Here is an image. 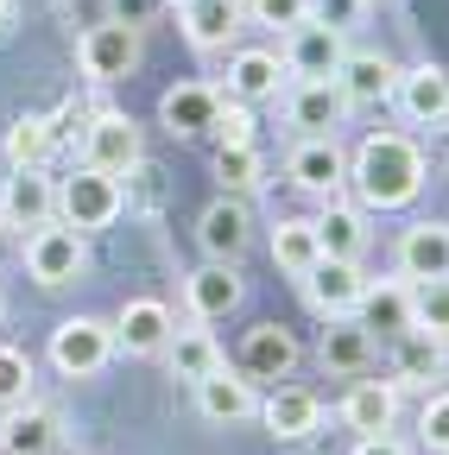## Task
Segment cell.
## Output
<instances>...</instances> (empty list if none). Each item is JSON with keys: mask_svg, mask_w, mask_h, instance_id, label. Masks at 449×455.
<instances>
[{"mask_svg": "<svg viewBox=\"0 0 449 455\" xmlns=\"http://www.w3.org/2000/svg\"><path fill=\"white\" fill-rule=\"evenodd\" d=\"M349 184L361 209H405L424 190V152L405 133H367L349 152Z\"/></svg>", "mask_w": 449, "mask_h": 455, "instance_id": "6da1fadb", "label": "cell"}, {"mask_svg": "<svg viewBox=\"0 0 449 455\" xmlns=\"http://www.w3.org/2000/svg\"><path fill=\"white\" fill-rule=\"evenodd\" d=\"M121 209H127L121 178H108V171H95V164H76L70 178L58 184V215H64V228H76V235L115 228V215H121Z\"/></svg>", "mask_w": 449, "mask_h": 455, "instance_id": "7a4b0ae2", "label": "cell"}, {"mask_svg": "<svg viewBox=\"0 0 449 455\" xmlns=\"http://www.w3.org/2000/svg\"><path fill=\"white\" fill-rule=\"evenodd\" d=\"M140 51H146L140 26H127V20H101V26H89V32L76 38V70H83L89 83H121V76L140 70Z\"/></svg>", "mask_w": 449, "mask_h": 455, "instance_id": "3957f363", "label": "cell"}, {"mask_svg": "<svg viewBox=\"0 0 449 455\" xmlns=\"http://www.w3.org/2000/svg\"><path fill=\"white\" fill-rule=\"evenodd\" d=\"M108 361H115V323H101V316H64L58 329H51V367H58L64 379H89Z\"/></svg>", "mask_w": 449, "mask_h": 455, "instance_id": "277c9868", "label": "cell"}, {"mask_svg": "<svg viewBox=\"0 0 449 455\" xmlns=\"http://www.w3.org/2000/svg\"><path fill=\"white\" fill-rule=\"evenodd\" d=\"M140 158H146V146H140V121H133V114L95 108L89 121H83V164L108 171V178H127Z\"/></svg>", "mask_w": 449, "mask_h": 455, "instance_id": "5b68a950", "label": "cell"}, {"mask_svg": "<svg viewBox=\"0 0 449 455\" xmlns=\"http://www.w3.org/2000/svg\"><path fill=\"white\" fill-rule=\"evenodd\" d=\"M83 266H89V241L76 235V228L44 221V228H32V235H26V272L44 284V291H58V284H76Z\"/></svg>", "mask_w": 449, "mask_h": 455, "instance_id": "8992f818", "label": "cell"}, {"mask_svg": "<svg viewBox=\"0 0 449 455\" xmlns=\"http://www.w3.org/2000/svg\"><path fill=\"white\" fill-rule=\"evenodd\" d=\"M278 57H285V76L292 83H335V70H342V57H349V32L304 20V26L285 32Z\"/></svg>", "mask_w": 449, "mask_h": 455, "instance_id": "52a82bcc", "label": "cell"}, {"mask_svg": "<svg viewBox=\"0 0 449 455\" xmlns=\"http://www.w3.org/2000/svg\"><path fill=\"white\" fill-rule=\"evenodd\" d=\"M304 304L323 316V323H335V316H355V304H361V291H367V272H361V259H317L304 278Z\"/></svg>", "mask_w": 449, "mask_h": 455, "instance_id": "ba28073f", "label": "cell"}, {"mask_svg": "<svg viewBox=\"0 0 449 455\" xmlns=\"http://www.w3.org/2000/svg\"><path fill=\"white\" fill-rule=\"evenodd\" d=\"M285 171H292V184L304 196H323L329 203V196H342V184H349V152H342L335 133H317V140H298L292 146Z\"/></svg>", "mask_w": 449, "mask_h": 455, "instance_id": "9c48e42d", "label": "cell"}, {"mask_svg": "<svg viewBox=\"0 0 449 455\" xmlns=\"http://www.w3.org/2000/svg\"><path fill=\"white\" fill-rule=\"evenodd\" d=\"M392 108H399L412 127H449V70H443V64H412V70H399Z\"/></svg>", "mask_w": 449, "mask_h": 455, "instance_id": "30bf717a", "label": "cell"}, {"mask_svg": "<svg viewBox=\"0 0 449 455\" xmlns=\"http://www.w3.org/2000/svg\"><path fill=\"white\" fill-rule=\"evenodd\" d=\"M196 241H203L209 259L235 266V259L253 247V215H247V203H241V196H215V203L196 215Z\"/></svg>", "mask_w": 449, "mask_h": 455, "instance_id": "8fae6325", "label": "cell"}, {"mask_svg": "<svg viewBox=\"0 0 449 455\" xmlns=\"http://www.w3.org/2000/svg\"><path fill=\"white\" fill-rule=\"evenodd\" d=\"M44 221H58V184H51L44 171H13V178L0 184V228L32 235Z\"/></svg>", "mask_w": 449, "mask_h": 455, "instance_id": "7c38bea8", "label": "cell"}, {"mask_svg": "<svg viewBox=\"0 0 449 455\" xmlns=\"http://www.w3.org/2000/svg\"><path fill=\"white\" fill-rule=\"evenodd\" d=\"M298 355H304V348H298V335H292L285 323H253L247 341H241L235 373H241V379H292Z\"/></svg>", "mask_w": 449, "mask_h": 455, "instance_id": "4fadbf2b", "label": "cell"}, {"mask_svg": "<svg viewBox=\"0 0 449 455\" xmlns=\"http://www.w3.org/2000/svg\"><path fill=\"white\" fill-rule=\"evenodd\" d=\"M215 114H221V89L215 83H178L158 95V121L172 140H203L215 133Z\"/></svg>", "mask_w": 449, "mask_h": 455, "instance_id": "5bb4252c", "label": "cell"}, {"mask_svg": "<svg viewBox=\"0 0 449 455\" xmlns=\"http://www.w3.org/2000/svg\"><path fill=\"white\" fill-rule=\"evenodd\" d=\"M64 443V418L51 411V405H13V411H0V455H58Z\"/></svg>", "mask_w": 449, "mask_h": 455, "instance_id": "9a60e30c", "label": "cell"}, {"mask_svg": "<svg viewBox=\"0 0 449 455\" xmlns=\"http://www.w3.org/2000/svg\"><path fill=\"white\" fill-rule=\"evenodd\" d=\"M196 418L203 424H247V418H260L253 379H241L229 367H215L209 379H196Z\"/></svg>", "mask_w": 449, "mask_h": 455, "instance_id": "2e32d148", "label": "cell"}, {"mask_svg": "<svg viewBox=\"0 0 449 455\" xmlns=\"http://www.w3.org/2000/svg\"><path fill=\"white\" fill-rule=\"evenodd\" d=\"M241 298H247L241 272L221 266V259H209V266H196V272L184 278V304H190L196 323H221L229 310H241Z\"/></svg>", "mask_w": 449, "mask_h": 455, "instance_id": "e0dca14e", "label": "cell"}, {"mask_svg": "<svg viewBox=\"0 0 449 455\" xmlns=\"http://www.w3.org/2000/svg\"><path fill=\"white\" fill-rule=\"evenodd\" d=\"M285 121H292L304 140L335 133V127L349 121V95H342V83H292V95H285Z\"/></svg>", "mask_w": 449, "mask_h": 455, "instance_id": "ac0fdd59", "label": "cell"}, {"mask_svg": "<svg viewBox=\"0 0 449 455\" xmlns=\"http://www.w3.org/2000/svg\"><path fill=\"white\" fill-rule=\"evenodd\" d=\"M278 89H285V57H278V51L253 44V51H235L229 57V89H221V95L260 108V101H278Z\"/></svg>", "mask_w": 449, "mask_h": 455, "instance_id": "d6986e66", "label": "cell"}, {"mask_svg": "<svg viewBox=\"0 0 449 455\" xmlns=\"http://www.w3.org/2000/svg\"><path fill=\"white\" fill-rule=\"evenodd\" d=\"M399 70L386 51H349L342 70H335V83H342L349 108H373V101H392V89H399Z\"/></svg>", "mask_w": 449, "mask_h": 455, "instance_id": "ffe728a7", "label": "cell"}, {"mask_svg": "<svg viewBox=\"0 0 449 455\" xmlns=\"http://www.w3.org/2000/svg\"><path fill=\"white\" fill-rule=\"evenodd\" d=\"M172 310H164L158 298H127L121 304V316H115V348H127V355H164V341H172Z\"/></svg>", "mask_w": 449, "mask_h": 455, "instance_id": "44dd1931", "label": "cell"}, {"mask_svg": "<svg viewBox=\"0 0 449 455\" xmlns=\"http://www.w3.org/2000/svg\"><path fill=\"white\" fill-rule=\"evenodd\" d=\"M260 424H266L278 443H304V436L323 424V405H317L310 386H272V392L260 398Z\"/></svg>", "mask_w": 449, "mask_h": 455, "instance_id": "7402d4cb", "label": "cell"}, {"mask_svg": "<svg viewBox=\"0 0 449 455\" xmlns=\"http://www.w3.org/2000/svg\"><path fill=\"white\" fill-rule=\"evenodd\" d=\"M342 424L355 436H386L399 424V386L392 379H355L349 398H342Z\"/></svg>", "mask_w": 449, "mask_h": 455, "instance_id": "603a6c76", "label": "cell"}, {"mask_svg": "<svg viewBox=\"0 0 449 455\" xmlns=\"http://www.w3.org/2000/svg\"><path fill=\"white\" fill-rule=\"evenodd\" d=\"M399 278L424 284V278H449V221H418L399 235Z\"/></svg>", "mask_w": 449, "mask_h": 455, "instance_id": "cb8c5ba5", "label": "cell"}, {"mask_svg": "<svg viewBox=\"0 0 449 455\" xmlns=\"http://www.w3.org/2000/svg\"><path fill=\"white\" fill-rule=\"evenodd\" d=\"M355 323L373 335H405L412 329V284L405 278H367V291L355 304Z\"/></svg>", "mask_w": 449, "mask_h": 455, "instance_id": "d4e9b609", "label": "cell"}, {"mask_svg": "<svg viewBox=\"0 0 449 455\" xmlns=\"http://www.w3.org/2000/svg\"><path fill=\"white\" fill-rule=\"evenodd\" d=\"M399 348H392V386H430L449 373V341L424 335V329H405V335H392Z\"/></svg>", "mask_w": 449, "mask_h": 455, "instance_id": "484cf974", "label": "cell"}, {"mask_svg": "<svg viewBox=\"0 0 449 455\" xmlns=\"http://www.w3.org/2000/svg\"><path fill=\"white\" fill-rule=\"evenodd\" d=\"M317 247H323L329 259H361V247H367V209L329 196L323 215H317Z\"/></svg>", "mask_w": 449, "mask_h": 455, "instance_id": "4316f807", "label": "cell"}, {"mask_svg": "<svg viewBox=\"0 0 449 455\" xmlns=\"http://www.w3.org/2000/svg\"><path fill=\"white\" fill-rule=\"evenodd\" d=\"M178 20H184V38L196 51H221L241 32V0H184Z\"/></svg>", "mask_w": 449, "mask_h": 455, "instance_id": "83f0119b", "label": "cell"}, {"mask_svg": "<svg viewBox=\"0 0 449 455\" xmlns=\"http://www.w3.org/2000/svg\"><path fill=\"white\" fill-rule=\"evenodd\" d=\"M317 361H323L329 373H367V367H373V335H367L355 316H335V323L323 329V341H317Z\"/></svg>", "mask_w": 449, "mask_h": 455, "instance_id": "f1b7e54d", "label": "cell"}, {"mask_svg": "<svg viewBox=\"0 0 449 455\" xmlns=\"http://www.w3.org/2000/svg\"><path fill=\"white\" fill-rule=\"evenodd\" d=\"M164 367H172V379H209L221 367V348L209 329H172V341H164Z\"/></svg>", "mask_w": 449, "mask_h": 455, "instance_id": "f546056e", "label": "cell"}, {"mask_svg": "<svg viewBox=\"0 0 449 455\" xmlns=\"http://www.w3.org/2000/svg\"><path fill=\"white\" fill-rule=\"evenodd\" d=\"M317 259H323V247H317V221H304V215L272 221V266H278V272L304 278Z\"/></svg>", "mask_w": 449, "mask_h": 455, "instance_id": "4dcf8cb0", "label": "cell"}, {"mask_svg": "<svg viewBox=\"0 0 449 455\" xmlns=\"http://www.w3.org/2000/svg\"><path fill=\"white\" fill-rule=\"evenodd\" d=\"M215 184H221V196H247V190H260L266 184V158H260V146L247 140V146H215Z\"/></svg>", "mask_w": 449, "mask_h": 455, "instance_id": "1f68e13d", "label": "cell"}, {"mask_svg": "<svg viewBox=\"0 0 449 455\" xmlns=\"http://www.w3.org/2000/svg\"><path fill=\"white\" fill-rule=\"evenodd\" d=\"M51 152H58V140H51V121H44V114H20V121L7 127V164H13V171H44Z\"/></svg>", "mask_w": 449, "mask_h": 455, "instance_id": "d6a6232c", "label": "cell"}, {"mask_svg": "<svg viewBox=\"0 0 449 455\" xmlns=\"http://www.w3.org/2000/svg\"><path fill=\"white\" fill-rule=\"evenodd\" d=\"M412 329L449 341V278H424V284H412Z\"/></svg>", "mask_w": 449, "mask_h": 455, "instance_id": "836d02e7", "label": "cell"}, {"mask_svg": "<svg viewBox=\"0 0 449 455\" xmlns=\"http://www.w3.org/2000/svg\"><path fill=\"white\" fill-rule=\"evenodd\" d=\"M26 398H32V355L0 341V411L26 405Z\"/></svg>", "mask_w": 449, "mask_h": 455, "instance_id": "e575fe53", "label": "cell"}, {"mask_svg": "<svg viewBox=\"0 0 449 455\" xmlns=\"http://www.w3.org/2000/svg\"><path fill=\"white\" fill-rule=\"evenodd\" d=\"M241 13L266 32H292V26L310 20V0H241Z\"/></svg>", "mask_w": 449, "mask_h": 455, "instance_id": "d590c367", "label": "cell"}, {"mask_svg": "<svg viewBox=\"0 0 449 455\" xmlns=\"http://www.w3.org/2000/svg\"><path fill=\"white\" fill-rule=\"evenodd\" d=\"M418 443L430 455H449V392H430L424 411H418Z\"/></svg>", "mask_w": 449, "mask_h": 455, "instance_id": "8d00e7d4", "label": "cell"}, {"mask_svg": "<svg viewBox=\"0 0 449 455\" xmlns=\"http://www.w3.org/2000/svg\"><path fill=\"white\" fill-rule=\"evenodd\" d=\"M253 140V108L221 95V114H215V146H247Z\"/></svg>", "mask_w": 449, "mask_h": 455, "instance_id": "74e56055", "label": "cell"}, {"mask_svg": "<svg viewBox=\"0 0 449 455\" xmlns=\"http://www.w3.org/2000/svg\"><path fill=\"white\" fill-rule=\"evenodd\" d=\"M367 13V0H310V20L317 26H335V32H355Z\"/></svg>", "mask_w": 449, "mask_h": 455, "instance_id": "f35d334b", "label": "cell"}, {"mask_svg": "<svg viewBox=\"0 0 449 455\" xmlns=\"http://www.w3.org/2000/svg\"><path fill=\"white\" fill-rule=\"evenodd\" d=\"M164 0H108V20H127V26H146Z\"/></svg>", "mask_w": 449, "mask_h": 455, "instance_id": "ab89813d", "label": "cell"}, {"mask_svg": "<svg viewBox=\"0 0 449 455\" xmlns=\"http://www.w3.org/2000/svg\"><path fill=\"white\" fill-rule=\"evenodd\" d=\"M349 455H412V449L386 430V436H355V449H349Z\"/></svg>", "mask_w": 449, "mask_h": 455, "instance_id": "60d3db41", "label": "cell"}, {"mask_svg": "<svg viewBox=\"0 0 449 455\" xmlns=\"http://www.w3.org/2000/svg\"><path fill=\"white\" fill-rule=\"evenodd\" d=\"M13 20H20V7H13V0H0V38L13 32Z\"/></svg>", "mask_w": 449, "mask_h": 455, "instance_id": "b9f144b4", "label": "cell"}, {"mask_svg": "<svg viewBox=\"0 0 449 455\" xmlns=\"http://www.w3.org/2000/svg\"><path fill=\"white\" fill-rule=\"evenodd\" d=\"M0 316H7V291H0Z\"/></svg>", "mask_w": 449, "mask_h": 455, "instance_id": "7bdbcfd3", "label": "cell"}, {"mask_svg": "<svg viewBox=\"0 0 449 455\" xmlns=\"http://www.w3.org/2000/svg\"><path fill=\"white\" fill-rule=\"evenodd\" d=\"M164 7H184V0H164Z\"/></svg>", "mask_w": 449, "mask_h": 455, "instance_id": "ee69618b", "label": "cell"}]
</instances>
